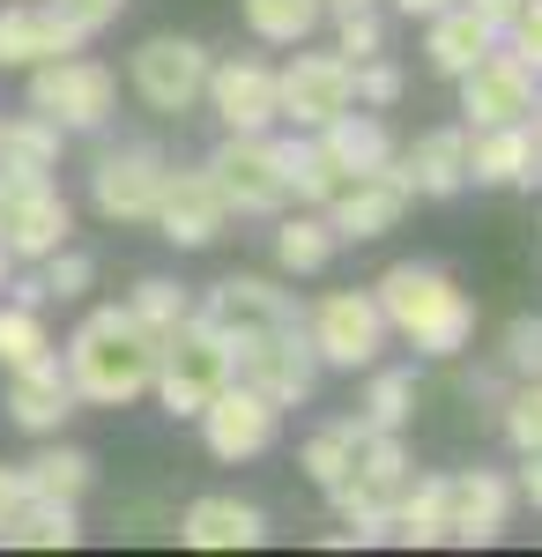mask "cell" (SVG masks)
Returning a JSON list of instances; mask_svg holds the SVG:
<instances>
[{
  "instance_id": "obj_39",
  "label": "cell",
  "mask_w": 542,
  "mask_h": 557,
  "mask_svg": "<svg viewBox=\"0 0 542 557\" xmlns=\"http://www.w3.org/2000/svg\"><path fill=\"white\" fill-rule=\"evenodd\" d=\"M38 268H45V275H38V283H45V298H83L89 283H97V260H89V253H75V246L45 253Z\"/></svg>"
},
{
  "instance_id": "obj_7",
  "label": "cell",
  "mask_w": 542,
  "mask_h": 557,
  "mask_svg": "<svg viewBox=\"0 0 542 557\" xmlns=\"http://www.w3.org/2000/svg\"><path fill=\"white\" fill-rule=\"evenodd\" d=\"M209 178L231 201V215H283V201H291V178H283V157L268 134H223V149L209 157Z\"/></svg>"
},
{
  "instance_id": "obj_21",
  "label": "cell",
  "mask_w": 542,
  "mask_h": 557,
  "mask_svg": "<svg viewBox=\"0 0 542 557\" xmlns=\"http://www.w3.org/2000/svg\"><path fill=\"white\" fill-rule=\"evenodd\" d=\"M75 238V209H67V194L45 178V186H30L23 201H15V215L0 223V246H8V260H45L60 253Z\"/></svg>"
},
{
  "instance_id": "obj_31",
  "label": "cell",
  "mask_w": 542,
  "mask_h": 557,
  "mask_svg": "<svg viewBox=\"0 0 542 557\" xmlns=\"http://www.w3.org/2000/svg\"><path fill=\"white\" fill-rule=\"evenodd\" d=\"M334 246H342V238H334L328 215H283V223H275V260H283L291 275H320L334 260Z\"/></svg>"
},
{
  "instance_id": "obj_29",
  "label": "cell",
  "mask_w": 542,
  "mask_h": 557,
  "mask_svg": "<svg viewBox=\"0 0 542 557\" xmlns=\"http://www.w3.org/2000/svg\"><path fill=\"white\" fill-rule=\"evenodd\" d=\"M372 431H365V417H334V424H320L312 438H305V454H297V469L312 475L320 491H334L342 475H349V461H357V446H365Z\"/></svg>"
},
{
  "instance_id": "obj_32",
  "label": "cell",
  "mask_w": 542,
  "mask_h": 557,
  "mask_svg": "<svg viewBox=\"0 0 542 557\" xmlns=\"http://www.w3.org/2000/svg\"><path fill=\"white\" fill-rule=\"evenodd\" d=\"M328 0H246V30L260 45H305L320 30Z\"/></svg>"
},
{
  "instance_id": "obj_30",
  "label": "cell",
  "mask_w": 542,
  "mask_h": 557,
  "mask_svg": "<svg viewBox=\"0 0 542 557\" xmlns=\"http://www.w3.org/2000/svg\"><path fill=\"white\" fill-rule=\"evenodd\" d=\"M89 475H97V461H89L83 446H45L38 461L23 469V498H60V506H75L89 491Z\"/></svg>"
},
{
  "instance_id": "obj_48",
  "label": "cell",
  "mask_w": 542,
  "mask_h": 557,
  "mask_svg": "<svg viewBox=\"0 0 542 557\" xmlns=\"http://www.w3.org/2000/svg\"><path fill=\"white\" fill-rule=\"evenodd\" d=\"M528 134L542 141V83H535V104H528Z\"/></svg>"
},
{
  "instance_id": "obj_45",
  "label": "cell",
  "mask_w": 542,
  "mask_h": 557,
  "mask_svg": "<svg viewBox=\"0 0 542 557\" xmlns=\"http://www.w3.org/2000/svg\"><path fill=\"white\" fill-rule=\"evenodd\" d=\"M520 498L542 513V446H535V454H520Z\"/></svg>"
},
{
  "instance_id": "obj_42",
  "label": "cell",
  "mask_w": 542,
  "mask_h": 557,
  "mask_svg": "<svg viewBox=\"0 0 542 557\" xmlns=\"http://www.w3.org/2000/svg\"><path fill=\"white\" fill-rule=\"evenodd\" d=\"M349 75H357V104H372V112H386L394 97H402V67L394 60H349Z\"/></svg>"
},
{
  "instance_id": "obj_27",
  "label": "cell",
  "mask_w": 542,
  "mask_h": 557,
  "mask_svg": "<svg viewBox=\"0 0 542 557\" xmlns=\"http://www.w3.org/2000/svg\"><path fill=\"white\" fill-rule=\"evenodd\" d=\"M0 543H23V550H75V543H83V520H75V506H60V498H23L15 513L0 520Z\"/></svg>"
},
{
  "instance_id": "obj_38",
  "label": "cell",
  "mask_w": 542,
  "mask_h": 557,
  "mask_svg": "<svg viewBox=\"0 0 542 557\" xmlns=\"http://www.w3.org/2000/svg\"><path fill=\"white\" fill-rule=\"evenodd\" d=\"M334 52H342V60H372V52H386V30H379L372 8H334Z\"/></svg>"
},
{
  "instance_id": "obj_9",
  "label": "cell",
  "mask_w": 542,
  "mask_h": 557,
  "mask_svg": "<svg viewBox=\"0 0 542 557\" xmlns=\"http://www.w3.org/2000/svg\"><path fill=\"white\" fill-rule=\"evenodd\" d=\"M312 357H320V372H365L379 364V343H386V320H379V298L372 290H334V298L312 305Z\"/></svg>"
},
{
  "instance_id": "obj_25",
  "label": "cell",
  "mask_w": 542,
  "mask_h": 557,
  "mask_svg": "<svg viewBox=\"0 0 542 557\" xmlns=\"http://www.w3.org/2000/svg\"><path fill=\"white\" fill-rule=\"evenodd\" d=\"M402 172H409V186H417V194L454 201L460 186H468V127H431V134H417V149L402 157Z\"/></svg>"
},
{
  "instance_id": "obj_6",
  "label": "cell",
  "mask_w": 542,
  "mask_h": 557,
  "mask_svg": "<svg viewBox=\"0 0 542 557\" xmlns=\"http://www.w3.org/2000/svg\"><path fill=\"white\" fill-rule=\"evenodd\" d=\"M112 104H120V83H112V67H97V60L60 52V60L30 67V112H45L60 134L104 127V120H112Z\"/></svg>"
},
{
  "instance_id": "obj_16",
  "label": "cell",
  "mask_w": 542,
  "mask_h": 557,
  "mask_svg": "<svg viewBox=\"0 0 542 557\" xmlns=\"http://www.w3.org/2000/svg\"><path fill=\"white\" fill-rule=\"evenodd\" d=\"M460 83V112H468V127H505V120H528V104H535V75L513 60V52H483Z\"/></svg>"
},
{
  "instance_id": "obj_18",
  "label": "cell",
  "mask_w": 542,
  "mask_h": 557,
  "mask_svg": "<svg viewBox=\"0 0 542 557\" xmlns=\"http://www.w3.org/2000/svg\"><path fill=\"white\" fill-rule=\"evenodd\" d=\"M468 178L476 186H542V141L528 134V120H505V127H468Z\"/></svg>"
},
{
  "instance_id": "obj_28",
  "label": "cell",
  "mask_w": 542,
  "mask_h": 557,
  "mask_svg": "<svg viewBox=\"0 0 542 557\" xmlns=\"http://www.w3.org/2000/svg\"><path fill=\"white\" fill-rule=\"evenodd\" d=\"M275 157H283L291 194H297V201H312V209H328L334 194L349 186V172L328 157V141H320V134H305V141H275Z\"/></svg>"
},
{
  "instance_id": "obj_36",
  "label": "cell",
  "mask_w": 542,
  "mask_h": 557,
  "mask_svg": "<svg viewBox=\"0 0 542 557\" xmlns=\"http://www.w3.org/2000/svg\"><path fill=\"white\" fill-rule=\"evenodd\" d=\"M126 312H134V320H141V327H149L157 343H164L171 327H178V320L194 312V298H186V290H178L171 275H149V283H134V298H126Z\"/></svg>"
},
{
  "instance_id": "obj_24",
  "label": "cell",
  "mask_w": 542,
  "mask_h": 557,
  "mask_svg": "<svg viewBox=\"0 0 542 557\" xmlns=\"http://www.w3.org/2000/svg\"><path fill=\"white\" fill-rule=\"evenodd\" d=\"M75 30L52 8H0V67H45L60 52H75Z\"/></svg>"
},
{
  "instance_id": "obj_35",
  "label": "cell",
  "mask_w": 542,
  "mask_h": 557,
  "mask_svg": "<svg viewBox=\"0 0 542 557\" xmlns=\"http://www.w3.org/2000/svg\"><path fill=\"white\" fill-rule=\"evenodd\" d=\"M52 357V335H45V312L38 305H0V364H38Z\"/></svg>"
},
{
  "instance_id": "obj_41",
  "label": "cell",
  "mask_w": 542,
  "mask_h": 557,
  "mask_svg": "<svg viewBox=\"0 0 542 557\" xmlns=\"http://www.w3.org/2000/svg\"><path fill=\"white\" fill-rule=\"evenodd\" d=\"M498 45L542 83V0H520V8H513V23H505V38H498Z\"/></svg>"
},
{
  "instance_id": "obj_11",
  "label": "cell",
  "mask_w": 542,
  "mask_h": 557,
  "mask_svg": "<svg viewBox=\"0 0 542 557\" xmlns=\"http://www.w3.org/2000/svg\"><path fill=\"white\" fill-rule=\"evenodd\" d=\"M409 201H417V186H409L402 157H394V164H379V172L349 178V186L328 201V223H334L342 246H365V238H386V231L409 215Z\"/></svg>"
},
{
  "instance_id": "obj_1",
  "label": "cell",
  "mask_w": 542,
  "mask_h": 557,
  "mask_svg": "<svg viewBox=\"0 0 542 557\" xmlns=\"http://www.w3.org/2000/svg\"><path fill=\"white\" fill-rule=\"evenodd\" d=\"M67 380H75V401H97V409H126L134 394H149L157 380V335L126 312V305H104L89 312L67 343Z\"/></svg>"
},
{
  "instance_id": "obj_50",
  "label": "cell",
  "mask_w": 542,
  "mask_h": 557,
  "mask_svg": "<svg viewBox=\"0 0 542 557\" xmlns=\"http://www.w3.org/2000/svg\"><path fill=\"white\" fill-rule=\"evenodd\" d=\"M328 8H372V0H328Z\"/></svg>"
},
{
  "instance_id": "obj_34",
  "label": "cell",
  "mask_w": 542,
  "mask_h": 557,
  "mask_svg": "<svg viewBox=\"0 0 542 557\" xmlns=\"http://www.w3.org/2000/svg\"><path fill=\"white\" fill-rule=\"evenodd\" d=\"M357 417H365V431H402L417 417V372H372Z\"/></svg>"
},
{
  "instance_id": "obj_19",
  "label": "cell",
  "mask_w": 542,
  "mask_h": 557,
  "mask_svg": "<svg viewBox=\"0 0 542 557\" xmlns=\"http://www.w3.org/2000/svg\"><path fill=\"white\" fill-rule=\"evenodd\" d=\"M201 320H209L223 343H246V335L283 327V320H297V312H291V298H283L268 275H223L209 298H201Z\"/></svg>"
},
{
  "instance_id": "obj_2",
  "label": "cell",
  "mask_w": 542,
  "mask_h": 557,
  "mask_svg": "<svg viewBox=\"0 0 542 557\" xmlns=\"http://www.w3.org/2000/svg\"><path fill=\"white\" fill-rule=\"evenodd\" d=\"M372 298H379V320H386L394 335H409L423 357H460L468 335H476L468 290H460L446 268H431V260H394L372 283Z\"/></svg>"
},
{
  "instance_id": "obj_5",
  "label": "cell",
  "mask_w": 542,
  "mask_h": 557,
  "mask_svg": "<svg viewBox=\"0 0 542 557\" xmlns=\"http://www.w3.org/2000/svg\"><path fill=\"white\" fill-rule=\"evenodd\" d=\"M231 372L252 386V394H268L275 409H297V401H312V386H320V357H312V335L283 320V327H260L246 343H231Z\"/></svg>"
},
{
  "instance_id": "obj_3",
  "label": "cell",
  "mask_w": 542,
  "mask_h": 557,
  "mask_svg": "<svg viewBox=\"0 0 542 557\" xmlns=\"http://www.w3.org/2000/svg\"><path fill=\"white\" fill-rule=\"evenodd\" d=\"M231 380H238L231 372V343L215 335L201 312H186L164 343H157V380L149 386H157V401H164L171 417H201Z\"/></svg>"
},
{
  "instance_id": "obj_46",
  "label": "cell",
  "mask_w": 542,
  "mask_h": 557,
  "mask_svg": "<svg viewBox=\"0 0 542 557\" xmlns=\"http://www.w3.org/2000/svg\"><path fill=\"white\" fill-rule=\"evenodd\" d=\"M23 506V469H0V520Z\"/></svg>"
},
{
  "instance_id": "obj_8",
  "label": "cell",
  "mask_w": 542,
  "mask_h": 557,
  "mask_svg": "<svg viewBox=\"0 0 542 557\" xmlns=\"http://www.w3.org/2000/svg\"><path fill=\"white\" fill-rule=\"evenodd\" d=\"M349 104H357V75H349L342 52H297L291 67H275V112H283L291 127L320 134L328 120H342Z\"/></svg>"
},
{
  "instance_id": "obj_47",
  "label": "cell",
  "mask_w": 542,
  "mask_h": 557,
  "mask_svg": "<svg viewBox=\"0 0 542 557\" xmlns=\"http://www.w3.org/2000/svg\"><path fill=\"white\" fill-rule=\"evenodd\" d=\"M394 8H402V15H439L446 0H394Z\"/></svg>"
},
{
  "instance_id": "obj_12",
  "label": "cell",
  "mask_w": 542,
  "mask_h": 557,
  "mask_svg": "<svg viewBox=\"0 0 542 557\" xmlns=\"http://www.w3.org/2000/svg\"><path fill=\"white\" fill-rule=\"evenodd\" d=\"M134 89H141V104L149 112H194L201 104V89H209V52L194 38H149L134 52Z\"/></svg>"
},
{
  "instance_id": "obj_40",
  "label": "cell",
  "mask_w": 542,
  "mask_h": 557,
  "mask_svg": "<svg viewBox=\"0 0 542 557\" xmlns=\"http://www.w3.org/2000/svg\"><path fill=\"white\" fill-rule=\"evenodd\" d=\"M498 357H505V372H513V380H535V372H542V320H535V312L505 320V343H498Z\"/></svg>"
},
{
  "instance_id": "obj_26",
  "label": "cell",
  "mask_w": 542,
  "mask_h": 557,
  "mask_svg": "<svg viewBox=\"0 0 542 557\" xmlns=\"http://www.w3.org/2000/svg\"><path fill=\"white\" fill-rule=\"evenodd\" d=\"M320 141H328V157L349 178H365V172H379V164H394V157H402V149H394V134L379 127L372 112H357V104H349L342 120H328V127H320Z\"/></svg>"
},
{
  "instance_id": "obj_20",
  "label": "cell",
  "mask_w": 542,
  "mask_h": 557,
  "mask_svg": "<svg viewBox=\"0 0 542 557\" xmlns=\"http://www.w3.org/2000/svg\"><path fill=\"white\" fill-rule=\"evenodd\" d=\"M8 417L30 431V438H60V424L75 417V380L60 357H38V364H15L8 372Z\"/></svg>"
},
{
  "instance_id": "obj_49",
  "label": "cell",
  "mask_w": 542,
  "mask_h": 557,
  "mask_svg": "<svg viewBox=\"0 0 542 557\" xmlns=\"http://www.w3.org/2000/svg\"><path fill=\"white\" fill-rule=\"evenodd\" d=\"M8 275H15V260H8V246H0V290H8Z\"/></svg>"
},
{
  "instance_id": "obj_33",
  "label": "cell",
  "mask_w": 542,
  "mask_h": 557,
  "mask_svg": "<svg viewBox=\"0 0 542 557\" xmlns=\"http://www.w3.org/2000/svg\"><path fill=\"white\" fill-rule=\"evenodd\" d=\"M0 164H15V172H45L60 164V127L45 120V112H23V120H0Z\"/></svg>"
},
{
  "instance_id": "obj_37",
  "label": "cell",
  "mask_w": 542,
  "mask_h": 557,
  "mask_svg": "<svg viewBox=\"0 0 542 557\" xmlns=\"http://www.w3.org/2000/svg\"><path fill=\"white\" fill-rule=\"evenodd\" d=\"M505 438H513V454L542 446V372L520 380V394H505Z\"/></svg>"
},
{
  "instance_id": "obj_43",
  "label": "cell",
  "mask_w": 542,
  "mask_h": 557,
  "mask_svg": "<svg viewBox=\"0 0 542 557\" xmlns=\"http://www.w3.org/2000/svg\"><path fill=\"white\" fill-rule=\"evenodd\" d=\"M45 8H52V15H60V23H67L75 38H97L104 23H120L126 0H45Z\"/></svg>"
},
{
  "instance_id": "obj_14",
  "label": "cell",
  "mask_w": 542,
  "mask_h": 557,
  "mask_svg": "<svg viewBox=\"0 0 542 557\" xmlns=\"http://www.w3.org/2000/svg\"><path fill=\"white\" fill-rule=\"evenodd\" d=\"M275 424H283V409H275L268 394H252L246 380H231L209 409H201V438H209L215 461H252V454H268V446H275Z\"/></svg>"
},
{
  "instance_id": "obj_17",
  "label": "cell",
  "mask_w": 542,
  "mask_h": 557,
  "mask_svg": "<svg viewBox=\"0 0 542 557\" xmlns=\"http://www.w3.org/2000/svg\"><path fill=\"white\" fill-rule=\"evenodd\" d=\"M215 104V120L223 134H268L283 112H275V67H260V60H209V89H201Z\"/></svg>"
},
{
  "instance_id": "obj_44",
  "label": "cell",
  "mask_w": 542,
  "mask_h": 557,
  "mask_svg": "<svg viewBox=\"0 0 542 557\" xmlns=\"http://www.w3.org/2000/svg\"><path fill=\"white\" fill-rule=\"evenodd\" d=\"M30 186H45V172H15V164H0V223L15 215V201H23Z\"/></svg>"
},
{
  "instance_id": "obj_22",
  "label": "cell",
  "mask_w": 542,
  "mask_h": 557,
  "mask_svg": "<svg viewBox=\"0 0 542 557\" xmlns=\"http://www.w3.org/2000/svg\"><path fill=\"white\" fill-rule=\"evenodd\" d=\"M423 23H431V30H423V52H431V67H439V75H468V67L498 45V23H491V15H476L468 0H446V8H439V15H423Z\"/></svg>"
},
{
  "instance_id": "obj_23",
  "label": "cell",
  "mask_w": 542,
  "mask_h": 557,
  "mask_svg": "<svg viewBox=\"0 0 542 557\" xmlns=\"http://www.w3.org/2000/svg\"><path fill=\"white\" fill-rule=\"evenodd\" d=\"M260 535H268V520L246 498H194L178 513V543H194V550H252Z\"/></svg>"
},
{
  "instance_id": "obj_13",
  "label": "cell",
  "mask_w": 542,
  "mask_h": 557,
  "mask_svg": "<svg viewBox=\"0 0 542 557\" xmlns=\"http://www.w3.org/2000/svg\"><path fill=\"white\" fill-rule=\"evenodd\" d=\"M164 157L157 149H112L97 172H89V201H97V215L104 223H149L157 215V194H164Z\"/></svg>"
},
{
  "instance_id": "obj_4",
  "label": "cell",
  "mask_w": 542,
  "mask_h": 557,
  "mask_svg": "<svg viewBox=\"0 0 542 557\" xmlns=\"http://www.w3.org/2000/svg\"><path fill=\"white\" fill-rule=\"evenodd\" d=\"M409 446H402V431H372L365 446H357V461H349V475L334 483L328 498L342 506V520H349V535L342 543H386V520H394V498L409 491Z\"/></svg>"
},
{
  "instance_id": "obj_15",
  "label": "cell",
  "mask_w": 542,
  "mask_h": 557,
  "mask_svg": "<svg viewBox=\"0 0 542 557\" xmlns=\"http://www.w3.org/2000/svg\"><path fill=\"white\" fill-rule=\"evenodd\" d=\"M157 231H164L171 246H215L223 238V223H231V201L215 194L209 172H164V194H157V215H149Z\"/></svg>"
},
{
  "instance_id": "obj_10",
  "label": "cell",
  "mask_w": 542,
  "mask_h": 557,
  "mask_svg": "<svg viewBox=\"0 0 542 557\" xmlns=\"http://www.w3.org/2000/svg\"><path fill=\"white\" fill-rule=\"evenodd\" d=\"M431 498H439V543H498L513 520V483L491 469L431 475Z\"/></svg>"
}]
</instances>
